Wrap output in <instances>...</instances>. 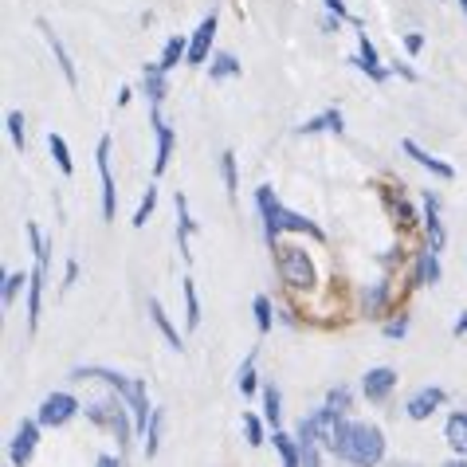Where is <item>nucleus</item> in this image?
I'll return each mask as SVG.
<instances>
[{
  "mask_svg": "<svg viewBox=\"0 0 467 467\" xmlns=\"http://www.w3.org/2000/svg\"><path fill=\"white\" fill-rule=\"evenodd\" d=\"M275 267H279V279L291 291H315V283H318L315 259L298 248V244H275Z\"/></svg>",
  "mask_w": 467,
  "mask_h": 467,
  "instance_id": "obj_4",
  "label": "nucleus"
},
{
  "mask_svg": "<svg viewBox=\"0 0 467 467\" xmlns=\"http://www.w3.org/2000/svg\"><path fill=\"white\" fill-rule=\"evenodd\" d=\"M381 334H385V338H405V334H409V315H400V318H389L385 322V327H381Z\"/></svg>",
  "mask_w": 467,
  "mask_h": 467,
  "instance_id": "obj_40",
  "label": "nucleus"
},
{
  "mask_svg": "<svg viewBox=\"0 0 467 467\" xmlns=\"http://www.w3.org/2000/svg\"><path fill=\"white\" fill-rule=\"evenodd\" d=\"M47 150H51V158H56L59 173H63V177H71V173H75V161H71L67 138H63V134H51V138H47Z\"/></svg>",
  "mask_w": 467,
  "mask_h": 467,
  "instance_id": "obj_25",
  "label": "nucleus"
},
{
  "mask_svg": "<svg viewBox=\"0 0 467 467\" xmlns=\"http://www.w3.org/2000/svg\"><path fill=\"white\" fill-rule=\"evenodd\" d=\"M181 295H185V322H189V330H197L201 327V298H197V283H192L189 275L181 279Z\"/></svg>",
  "mask_w": 467,
  "mask_h": 467,
  "instance_id": "obj_24",
  "label": "nucleus"
},
{
  "mask_svg": "<svg viewBox=\"0 0 467 467\" xmlns=\"http://www.w3.org/2000/svg\"><path fill=\"white\" fill-rule=\"evenodd\" d=\"M24 283H32V275H24V271H8V275H5V291H0V303H5V306L16 303V295L24 291Z\"/></svg>",
  "mask_w": 467,
  "mask_h": 467,
  "instance_id": "obj_33",
  "label": "nucleus"
},
{
  "mask_svg": "<svg viewBox=\"0 0 467 467\" xmlns=\"http://www.w3.org/2000/svg\"><path fill=\"white\" fill-rule=\"evenodd\" d=\"M330 451L349 467H378L385 460V432L378 424L338 417L330 432Z\"/></svg>",
  "mask_w": 467,
  "mask_h": 467,
  "instance_id": "obj_1",
  "label": "nucleus"
},
{
  "mask_svg": "<svg viewBox=\"0 0 467 467\" xmlns=\"http://www.w3.org/2000/svg\"><path fill=\"white\" fill-rule=\"evenodd\" d=\"M236 385H240V393L244 397H255V389H259V378H255V349L248 358H244V366L236 373Z\"/></svg>",
  "mask_w": 467,
  "mask_h": 467,
  "instance_id": "obj_30",
  "label": "nucleus"
},
{
  "mask_svg": "<svg viewBox=\"0 0 467 467\" xmlns=\"http://www.w3.org/2000/svg\"><path fill=\"white\" fill-rule=\"evenodd\" d=\"M400 153H405V158H412V161L420 165V170H428V173H432V177H440V181H456V170H451L448 161L432 158V153H428L424 146H417V141H412V138H405V141H400Z\"/></svg>",
  "mask_w": 467,
  "mask_h": 467,
  "instance_id": "obj_13",
  "label": "nucleus"
},
{
  "mask_svg": "<svg viewBox=\"0 0 467 467\" xmlns=\"http://www.w3.org/2000/svg\"><path fill=\"white\" fill-rule=\"evenodd\" d=\"M99 181H102V220H114L119 209V189H114V173H110V138H99Z\"/></svg>",
  "mask_w": 467,
  "mask_h": 467,
  "instance_id": "obj_8",
  "label": "nucleus"
},
{
  "mask_svg": "<svg viewBox=\"0 0 467 467\" xmlns=\"http://www.w3.org/2000/svg\"><path fill=\"white\" fill-rule=\"evenodd\" d=\"M397 216H400V224H405V228L417 224V213H412V204H409V201H397Z\"/></svg>",
  "mask_w": 467,
  "mask_h": 467,
  "instance_id": "obj_41",
  "label": "nucleus"
},
{
  "mask_svg": "<svg viewBox=\"0 0 467 467\" xmlns=\"http://www.w3.org/2000/svg\"><path fill=\"white\" fill-rule=\"evenodd\" d=\"M130 99H134V90H130V87H122V90H119V107H126Z\"/></svg>",
  "mask_w": 467,
  "mask_h": 467,
  "instance_id": "obj_48",
  "label": "nucleus"
},
{
  "mask_svg": "<svg viewBox=\"0 0 467 467\" xmlns=\"http://www.w3.org/2000/svg\"><path fill=\"white\" fill-rule=\"evenodd\" d=\"M424 232H428V248L444 252L448 232H444V224H440V197L436 192H424Z\"/></svg>",
  "mask_w": 467,
  "mask_h": 467,
  "instance_id": "obj_15",
  "label": "nucleus"
},
{
  "mask_svg": "<svg viewBox=\"0 0 467 467\" xmlns=\"http://www.w3.org/2000/svg\"><path fill=\"white\" fill-rule=\"evenodd\" d=\"M255 209H259V216H264V240L271 244V248L283 240V232H303V236H310V240H327V232H322L315 220H306L303 213L283 209V201L275 197L271 185L255 189Z\"/></svg>",
  "mask_w": 467,
  "mask_h": 467,
  "instance_id": "obj_2",
  "label": "nucleus"
},
{
  "mask_svg": "<svg viewBox=\"0 0 467 467\" xmlns=\"http://www.w3.org/2000/svg\"><path fill=\"white\" fill-rule=\"evenodd\" d=\"M153 209H158V185L146 189V197H141V204H138V213H134V220H130V224H134V228H146L150 216H153Z\"/></svg>",
  "mask_w": 467,
  "mask_h": 467,
  "instance_id": "obj_34",
  "label": "nucleus"
},
{
  "mask_svg": "<svg viewBox=\"0 0 467 467\" xmlns=\"http://www.w3.org/2000/svg\"><path fill=\"white\" fill-rule=\"evenodd\" d=\"M40 420H24L16 428V436H12V444H8V463L12 467H28L32 456H36V444H40Z\"/></svg>",
  "mask_w": 467,
  "mask_h": 467,
  "instance_id": "obj_7",
  "label": "nucleus"
},
{
  "mask_svg": "<svg viewBox=\"0 0 467 467\" xmlns=\"http://www.w3.org/2000/svg\"><path fill=\"white\" fill-rule=\"evenodd\" d=\"M451 334H456V338H463V334H467V310L456 318V327H451Z\"/></svg>",
  "mask_w": 467,
  "mask_h": 467,
  "instance_id": "obj_46",
  "label": "nucleus"
},
{
  "mask_svg": "<svg viewBox=\"0 0 467 467\" xmlns=\"http://www.w3.org/2000/svg\"><path fill=\"white\" fill-rule=\"evenodd\" d=\"M213 40H216V16H204L201 20V28L192 32V40H189V67H201L204 59H209V51H213Z\"/></svg>",
  "mask_w": 467,
  "mask_h": 467,
  "instance_id": "obj_14",
  "label": "nucleus"
},
{
  "mask_svg": "<svg viewBox=\"0 0 467 467\" xmlns=\"http://www.w3.org/2000/svg\"><path fill=\"white\" fill-rule=\"evenodd\" d=\"M327 8L334 12V16H342V20H349V8L342 5V0H327Z\"/></svg>",
  "mask_w": 467,
  "mask_h": 467,
  "instance_id": "obj_44",
  "label": "nucleus"
},
{
  "mask_svg": "<svg viewBox=\"0 0 467 467\" xmlns=\"http://www.w3.org/2000/svg\"><path fill=\"white\" fill-rule=\"evenodd\" d=\"M271 444H275L283 467H303V451H298V440H295V436H287V432L279 428V432L271 436Z\"/></svg>",
  "mask_w": 467,
  "mask_h": 467,
  "instance_id": "obj_23",
  "label": "nucleus"
},
{
  "mask_svg": "<svg viewBox=\"0 0 467 467\" xmlns=\"http://www.w3.org/2000/svg\"><path fill=\"white\" fill-rule=\"evenodd\" d=\"M264 424H267V420H259L255 412H244V436H248L252 448H259V444L267 440V436H264Z\"/></svg>",
  "mask_w": 467,
  "mask_h": 467,
  "instance_id": "obj_39",
  "label": "nucleus"
},
{
  "mask_svg": "<svg viewBox=\"0 0 467 467\" xmlns=\"http://www.w3.org/2000/svg\"><path fill=\"white\" fill-rule=\"evenodd\" d=\"M252 310H255V327H259V334H271V327H275V306H271V298H267V295H255Z\"/></svg>",
  "mask_w": 467,
  "mask_h": 467,
  "instance_id": "obj_31",
  "label": "nucleus"
},
{
  "mask_svg": "<svg viewBox=\"0 0 467 467\" xmlns=\"http://www.w3.org/2000/svg\"><path fill=\"white\" fill-rule=\"evenodd\" d=\"M397 75H400V79H409V83H417V71H412V67H405V63H397V67H393Z\"/></svg>",
  "mask_w": 467,
  "mask_h": 467,
  "instance_id": "obj_45",
  "label": "nucleus"
},
{
  "mask_svg": "<svg viewBox=\"0 0 467 467\" xmlns=\"http://www.w3.org/2000/svg\"><path fill=\"white\" fill-rule=\"evenodd\" d=\"M346 130V119H342V110L338 107H330V110H322L315 114V119H306L303 126H298V134H342Z\"/></svg>",
  "mask_w": 467,
  "mask_h": 467,
  "instance_id": "obj_19",
  "label": "nucleus"
},
{
  "mask_svg": "<svg viewBox=\"0 0 467 467\" xmlns=\"http://www.w3.org/2000/svg\"><path fill=\"white\" fill-rule=\"evenodd\" d=\"M8 138H12V146H16L20 153L28 150V130H24V114L20 110H8Z\"/></svg>",
  "mask_w": 467,
  "mask_h": 467,
  "instance_id": "obj_36",
  "label": "nucleus"
},
{
  "mask_svg": "<svg viewBox=\"0 0 467 467\" xmlns=\"http://www.w3.org/2000/svg\"><path fill=\"white\" fill-rule=\"evenodd\" d=\"M79 412H83L79 397H71V393H47L40 412H36V420H40L44 428H63V424H71L75 417H79Z\"/></svg>",
  "mask_w": 467,
  "mask_h": 467,
  "instance_id": "obj_6",
  "label": "nucleus"
},
{
  "mask_svg": "<svg viewBox=\"0 0 467 467\" xmlns=\"http://www.w3.org/2000/svg\"><path fill=\"white\" fill-rule=\"evenodd\" d=\"M298 440V451H303V467H322V444L310 436H295Z\"/></svg>",
  "mask_w": 467,
  "mask_h": 467,
  "instance_id": "obj_38",
  "label": "nucleus"
},
{
  "mask_svg": "<svg viewBox=\"0 0 467 467\" xmlns=\"http://www.w3.org/2000/svg\"><path fill=\"white\" fill-rule=\"evenodd\" d=\"M349 63H354L358 71H366L373 83H385V79H389V67H381V56H378V47L369 44L366 32H358V56L349 59Z\"/></svg>",
  "mask_w": 467,
  "mask_h": 467,
  "instance_id": "obj_12",
  "label": "nucleus"
},
{
  "mask_svg": "<svg viewBox=\"0 0 467 467\" xmlns=\"http://www.w3.org/2000/svg\"><path fill=\"white\" fill-rule=\"evenodd\" d=\"M385 303H389V283H373V287L366 291V315L369 318H381L385 315Z\"/></svg>",
  "mask_w": 467,
  "mask_h": 467,
  "instance_id": "obj_28",
  "label": "nucleus"
},
{
  "mask_svg": "<svg viewBox=\"0 0 467 467\" xmlns=\"http://www.w3.org/2000/svg\"><path fill=\"white\" fill-rule=\"evenodd\" d=\"M444 467H467V456H456V460H448Z\"/></svg>",
  "mask_w": 467,
  "mask_h": 467,
  "instance_id": "obj_49",
  "label": "nucleus"
},
{
  "mask_svg": "<svg viewBox=\"0 0 467 467\" xmlns=\"http://www.w3.org/2000/svg\"><path fill=\"white\" fill-rule=\"evenodd\" d=\"M165 71L161 63H150L146 67V99H150V107H161L165 102V95H170V79H165Z\"/></svg>",
  "mask_w": 467,
  "mask_h": 467,
  "instance_id": "obj_20",
  "label": "nucleus"
},
{
  "mask_svg": "<svg viewBox=\"0 0 467 467\" xmlns=\"http://www.w3.org/2000/svg\"><path fill=\"white\" fill-rule=\"evenodd\" d=\"M95 467H122V463L114 460V456H99V460H95Z\"/></svg>",
  "mask_w": 467,
  "mask_h": 467,
  "instance_id": "obj_47",
  "label": "nucleus"
},
{
  "mask_svg": "<svg viewBox=\"0 0 467 467\" xmlns=\"http://www.w3.org/2000/svg\"><path fill=\"white\" fill-rule=\"evenodd\" d=\"M349 400H354V393H349V385H338V389H330L327 409L334 412V417H346V412H349Z\"/></svg>",
  "mask_w": 467,
  "mask_h": 467,
  "instance_id": "obj_37",
  "label": "nucleus"
},
{
  "mask_svg": "<svg viewBox=\"0 0 467 467\" xmlns=\"http://www.w3.org/2000/svg\"><path fill=\"white\" fill-rule=\"evenodd\" d=\"M75 279H79V264H67V271H63V287H75Z\"/></svg>",
  "mask_w": 467,
  "mask_h": 467,
  "instance_id": "obj_43",
  "label": "nucleus"
},
{
  "mask_svg": "<svg viewBox=\"0 0 467 467\" xmlns=\"http://www.w3.org/2000/svg\"><path fill=\"white\" fill-rule=\"evenodd\" d=\"M28 240H32V252H36V267H32V283H28V330L40 327V306H44V283H47V259L51 248L44 240V232L28 224Z\"/></svg>",
  "mask_w": 467,
  "mask_h": 467,
  "instance_id": "obj_5",
  "label": "nucleus"
},
{
  "mask_svg": "<svg viewBox=\"0 0 467 467\" xmlns=\"http://www.w3.org/2000/svg\"><path fill=\"white\" fill-rule=\"evenodd\" d=\"M150 318H153V327H158L165 334V342H170L173 349H185V338L177 334V327L170 322V315H165V306L158 303V298H150Z\"/></svg>",
  "mask_w": 467,
  "mask_h": 467,
  "instance_id": "obj_22",
  "label": "nucleus"
},
{
  "mask_svg": "<svg viewBox=\"0 0 467 467\" xmlns=\"http://www.w3.org/2000/svg\"><path fill=\"white\" fill-rule=\"evenodd\" d=\"M244 67H240V59L232 56V51H220V56H213V83H220V79H232V75H240Z\"/></svg>",
  "mask_w": 467,
  "mask_h": 467,
  "instance_id": "obj_29",
  "label": "nucleus"
},
{
  "mask_svg": "<svg viewBox=\"0 0 467 467\" xmlns=\"http://www.w3.org/2000/svg\"><path fill=\"white\" fill-rule=\"evenodd\" d=\"M393 389H397V369L393 366H373L366 378H361V393H366V400H373V405L389 400Z\"/></svg>",
  "mask_w": 467,
  "mask_h": 467,
  "instance_id": "obj_10",
  "label": "nucleus"
},
{
  "mask_svg": "<svg viewBox=\"0 0 467 467\" xmlns=\"http://www.w3.org/2000/svg\"><path fill=\"white\" fill-rule=\"evenodd\" d=\"M161 432H165V409H153L150 428H146V460L158 456V448H161Z\"/></svg>",
  "mask_w": 467,
  "mask_h": 467,
  "instance_id": "obj_27",
  "label": "nucleus"
},
{
  "mask_svg": "<svg viewBox=\"0 0 467 467\" xmlns=\"http://www.w3.org/2000/svg\"><path fill=\"white\" fill-rule=\"evenodd\" d=\"M173 209H177V244H181V255L192 259L189 240L197 236V228H201V224L189 216V197H185V192H177V197H173Z\"/></svg>",
  "mask_w": 467,
  "mask_h": 467,
  "instance_id": "obj_17",
  "label": "nucleus"
},
{
  "mask_svg": "<svg viewBox=\"0 0 467 467\" xmlns=\"http://www.w3.org/2000/svg\"><path fill=\"white\" fill-rule=\"evenodd\" d=\"M36 28L44 32V40H47V47H51V56H56V63H59V71H63V79H67L71 87L79 83V71H75V63H71V56H67V47L59 44V36L51 32V24L47 20H36Z\"/></svg>",
  "mask_w": 467,
  "mask_h": 467,
  "instance_id": "obj_18",
  "label": "nucleus"
},
{
  "mask_svg": "<svg viewBox=\"0 0 467 467\" xmlns=\"http://www.w3.org/2000/svg\"><path fill=\"white\" fill-rule=\"evenodd\" d=\"M220 177H224V189H228V197H236L240 181H236V153H232V150H224V153H220Z\"/></svg>",
  "mask_w": 467,
  "mask_h": 467,
  "instance_id": "obj_35",
  "label": "nucleus"
},
{
  "mask_svg": "<svg viewBox=\"0 0 467 467\" xmlns=\"http://www.w3.org/2000/svg\"><path fill=\"white\" fill-rule=\"evenodd\" d=\"M440 279H444V267H440V252L420 248V252H417V267H412V283H417V287H436Z\"/></svg>",
  "mask_w": 467,
  "mask_h": 467,
  "instance_id": "obj_16",
  "label": "nucleus"
},
{
  "mask_svg": "<svg viewBox=\"0 0 467 467\" xmlns=\"http://www.w3.org/2000/svg\"><path fill=\"white\" fill-rule=\"evenodd\" d=\"M150 114H153V134H158V158H153V177H161L165 170H170V161H173L177 134H173V126L161 119V107H150Z\"/></svg>",
  "mask_w": 467,
  "mask_h": 467,
  "instance_id": "obj_9",
  "label": "nucleus"
},
{
  "mask_svg": "<svg viewBox=\"0 0 467 467\" xmlns=\"http://www.w3.org/2000/svg\"><path fill=\"white\" fill-rule=\"evenodd\" d=\"M83 412H87L90 424H99V428H107V432H114L119 448H126L130 440H134V432H138V428H134V412H130V405H126L119 393H114V389H110L107 397L87 400Z\"/></svg>",
  "mask_w": 467,
  "mask_h": 467,
  "instance_id": "obj_3",
  "label": "nucleus"
},
{
  "mask_svg": "<svg viewBox=\"0 0 467 467\" xmlns=\"http://www.w3.org/2000/svg\"><path fill=\"white\" fill-rule=\"evenodd\" d=\"M264 420L279 432V420H283V393L275 385H264Z\"/></svg>",
  "mask_w": 467,
  "mask_h": 467,
  "instance_id": "obj_26",
  "label": "nucleus"
},
{
  "mask_svg": "<svg viewBox=\"0 0 467 467\" xmlns=\"http://www.w3.org/2000/svg\"><path fill=\"white\" fill-rule=\"evenodd\" d=\"M444 400H448V393H444L440 385H424L420 393H412V397H409L405 412H409V420H428L440 405H444Z\"/></svg>",
  "mask_w": 467,
  "mask_h": 467,
  "instance_id": "obj_11",
  "label": "nucleus"
},
{
  "mask_svg": "<svg viewBox=\"0 0 467 467\" xmlns=\"http://www.w3.org/2000/svg\"><path fill=\"white\" fill-rule=\"evenodd\" d=\"M405 47H409V56H417V51L424 47V36H420V32H409V36H405Z\"/></svg>",
  "mask_w": 467,
  "mask_h": 467,
  "instance_id": "obj_42",
  "label": "nucleus"
},
{
  "mask_svg": "<svg viewBox=\"0 0 467 467\" xmlns=\"http://www.w3.org/2000/svg\"><path fill=\"white\" fill-rule=\"evenodd\" d=\"M181 59H189V40H181V36H173V40L165 44V51H161V59H158V63H161L165 71H173Z\"/></svg>",
  "mask_w": 467,
  "mask_h": 467,
  "instance_id": "obj_32",
  "label": "nucleus"
},
{
  "mask_svg": "<svg viewBox=\"0 0 467 467\" xmlns=\"http://www.w3.org/2000/svg\"><path fill=\"white\" fill-rule=\"evenodd\" d=\"M460 5H463V12H467V0H460Z\"/></svg>",
  "mask_w": 467,
  "mask_h": 467,
  "instance_id": "obj_50",
  "label": "nucleus"
},
{
  "mask_svg": "<svg viewBox=\"0 0 467 467\" xmlns=\"http://www.w3.org/2000/svg\"><path fill=\"white\" fill-rule=\"evenodd\" d=\"M444 440L451 444L456 456H467V412H451L444 424Z\"/></svg>",
  "mask_w": 467,
  "mask_h": 467,
  "instance_id": "obj_21",
  "label": "nucleus"
}]
</instances>
